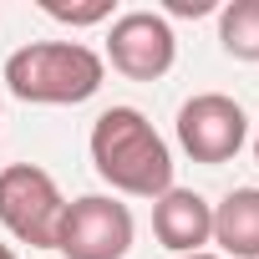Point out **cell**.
Here are the masks:
<instances>
[{
  "instance_id": "30bf717a",
  "label": "cell",
  "mask_w": 259,
  "mask_h": 259,
  "mask_svg": "<svg viewBox=\"0 0 259 259\" xmlns=\"http://www.w3.org/2000/svg\"><path fill=\"white\" fill-rule=\"evenodd\" d=\"M41 11H46L51 21L71 26V31H81V26H112V21H117L112 0H81V6H66V0H41Z\"/></svg>"
},
{
  "instance_id": "ba28073f",
  "label": "cell",
  "mask_w": 259,
  "mask_h": 259,
  "mask_svg": "<svg viewBox=\"0 0 259 259\" xmlns=\"http://www.w3.org/2000/svg\"><path fill=\"white\" fill-rule=\"evenodd\" d=\"M213 244L224 259H259V188H234L213 203Z\"/></svg>"
},
{
  "instance_id": "7a4b0ae2",
  "label": "cell",
  "mask_w": 259,
  "mask_h": 259,
  "mask_svg": "<svg viewBox=\"0 0 259 259\" xmlns=\"http://www.w3.org/2000/svg\"><path fill=\"white\" fill-rule=\"evenodd\" d=\"M0 81L26 107H81L102 92L107 61L81 41H31L6 56Z\"/></svg>"
},
{
  "instance_id": "277c9868",
  "label": "cell",
  "mask_w": 259,
  "mask_h": 259,
  "mask_svg": "<svg viewBox=\"0 0 259 259\" xmlns=\"http://www.w3.org/2000/svg\"><path fill=\"white\" fill-rule=\"evenodd\" d=\"M133 239H138L133 208L117 193H81L61 213L56 254L61 259H127L133 254Z\"/></svg>"
},
{
  "instance_id": "5b68a950",
  "label": "cell",
  "mask_w": 259,
  "mask_h": 259,
  "mask_svg": "<svg viewBox=\"0 0 259 259\" xmlns=\"http://www.w3.org/2000/svg\"><path fill=\"white\" fill-rule=\"evenodd\" d=\"M173 133H178V148L203 163V168H219V163H234L249 143V112L224 97V92H198L178 107V122H173Z\"/></svg>"
},
{
  "instance_id": "8fae6325",
  "label": "cell",
  "mask_w": 259,
  "mask_h": 259,
  "mask_svg": "<svg viewBox=\"0 0 259 259\" xmlns=\"http://www.w3.org/2000/svg\"><path fill=\"white\" fill-rule=\"evenodd\" d=\"M208 11H219L213 0H168L158 16H208Z\"/></svg>"
},
{
  "instance_id": "3957f363",
  "label": "cell",
  "mask_w": 259,
  "mask_h": 259,
  "mask_svg": "<svg viewBox=\"0 0 259 259\" xmlns=\"http://www.w3.org/2000/svg\"><path fill=\"white\" fill-rule=\"evenodd\" d=\"M66 213V193L56 178L36 163H6L0 168V229L26 249H56Z\"/></svg>"
},
{
  "instance_id": "52a82bcc",
  "label": "cell",
  "mask_w": 259,
  "mask_h": 259,
  "mask_svg": "<svg viewBox=\"0 0 259 259\" xmlns=\"http://www.w3.org/2000/svg\"><path fill=\"white\" fill-rule=\"evenodd\" d=\"M153 234L158 244L183 259V254H203L213 244V203L193 188H168L163 198H153Z\"/></svg>"
},
{
  "instance_id": "4fadbf2b",
  "label": "cell",
  "mask_w": 259,
  "mask_h": 259,
  "mask_svg": "<svg viewBox=\"0 0 259 259\" xmlns=\"http://www.w3.org/2000/svg\"><path fill=\"white\" fill-rule=\"evenodd\" d=\"M183 259H224V254H213V249H203V254H183Z\"/></svg>"
},
{
  "instance_id": "9c48e42d",
  "label": "cell",
  "mask_w": 259,
  "mask_h": 259,
  "mask_svg": "<svg viewBox=\"0 0 259 259\" xmlns=\"http://www.w3.org/2000/svg\"><path fill=\"white\" fill-rule=\"evenodd\" d=\"M219 46L234 61H259V0L219 6Z\"/></svg>"
},
{
  "instance_id": "5bb4252c",
  "label": "cell",
  "mask_w": 259,
  "mask_h": 259,
  "mask_svg": "<svg viewBox=\"0 0 259 259\" xmlns=\"http://www.w3.org/2000/svg\"><path fill=\"white\" fill-rule=\"evenodd\" d=\"M249 143H254V163H259V127H254V138H249Z\"/></svg>"
},
{
  "instance_id": "6da1fadb",
  "label": "cell",
  "mask_w": 259,
  "mask_h": 259,
  "mask_svg": "<svg viewBox=\"0 0 259 259\" xmlns=\"http://www.w3.org/2000/svg\"><path fill=\"white\" fill-rule=\"evenodd\" d=\"M92 168L112 193L127 198H163L173 188V148L138 107H107L87 138Z\"/></svg>"
},
{
  "instance_id": "7c38bea8",
  "label": "cell",
  "mask_w": 259,
  "mask_h": 259,
  "mask_svg": "<svg viewBox=\"0 0 259 259\" xmlns=\"http://www.w3.org/2000/svg\"><path fill=\"white\" fill-rule=\"evenodd\" d=\"M0 259H21V254H16V249H11L6 239H0Z\"/></svg>"
},
{
  "instance_id": "8992f818",
  "label": "cell",
  "mask_w": 259,
  "mask_h": 259,
  "mask_svg": "<svg viewBox=\"0 0 259 259\" xmlns=\"http://www.w3.org/2000/svg\"><path fill=\"white\" fill-rule=\"evenodd\" d=\"M102 61H112V71L127 76V81H158L178 61V31L158 11H122L107 31Z\"/></svg>"
}]
</instances>
